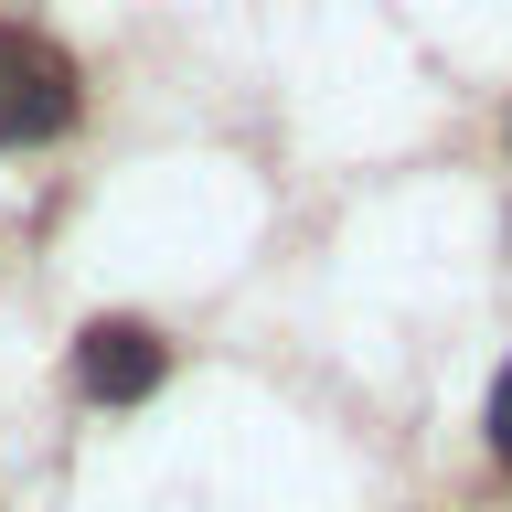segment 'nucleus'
I'll return each instance as SVG.
<instances>
[{
  "mask_svg": "<svg viewBox=\"0 0 512 512\" xmlns=\"http://www.w3.org/2000/svg\"><path fill=\"white\" fill-rule=\"evenodd\" d=\"M75 118V64L43 43V32H11L0 22V150H32Z\"/></svg>",
  "mask_w": 512,
  "mask_h": 512,
  "instance_id": "obj_1",
  "label": "nucleus"
},
{
  "mask_svg": "<svg viewBox=\"0 0 512 512\" xmlns=\"http://www.w3.org/2000/svg\"><path fill=\"white\" fill-rule=\"evenodd\" d=\"M75 374H86L96 406H139V395H160L171 352H160V331H139V320H86V342H75Z\"/></svg>",
  "mask_w": 512,
  "mask_h": 512,
  "instance_id": "obj_2",
  "label": "nucleus"
},
{
  "mask_svg": "<svg viewBox=\"0 0 512 512\" xmlns=\"http://www.w3.org/2000/svg\"><path fill=\"white\" fill-rule=\"evenodd\" d=\"M491 448H502V470H512V374L491 384Z\"/></svg>",
  "mask_w": 512,
  "mask_h": 512,
  "instance_id": "obj_3",
  "label": "nucleus"
}]
</instances>
